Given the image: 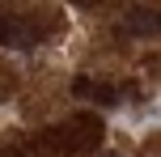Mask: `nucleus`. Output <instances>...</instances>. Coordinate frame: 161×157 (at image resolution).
<instances>
[{"mask_svg":"<svg viewBox=\"0 0 161 157\" xmlns=\"http://www.w3.org/2000/svg\"><path fill=\"white\" fill-rule=\"evenodd\" d=\"M97 140H102V123L93 115H76V119H64L55 132H47L38 144L51 149L55 157H85Z\"/></svg>","mask_w":161,"mask_h":157,"instance_id":"obj_1","label":"nucleus"},{"mask_svg":"<svg viewBox=\"0 0 161 157\" xmlns=\"http://www.w3.org/2000/svg\"><path fill=\"white\" fill-rule=\"evenodd\" d=\"M42 34L34 30L25 17H13V13H0V42L4 47H34Z\"/></svg>","mask_w":161,"mask_h":157,"instance_id":"obj_2","label":"nucleus"},{"mask_svg":"<svg viewBox=\"0 0 161 157\" xmlns=\"http://www.w3.org/2000/svg\"><path fill=\"white\" fill-rule=\"evenodd\" d=\"M123 25H127L131 34H161V8H144V4L127 8V21Z\"/></svg>","mask_w":161,"mask_h":157,"instance_id":"obj_3","label":"nucleus"},{"mask_svg":"<svg viewBox=\"0 0 161 157\" xmlns=\"http://www.w3.org/2000/svg\"><path fill=\"white\" fill-rule=\"evenodd\" d=\"M76 93H80V98L93 93L97 102H114V98H119V93H110V85H102V81H76Z\"/></svg>","mask_w":161,"mask_h":157,"instance_id":"obj_4","label":"nucleus"},{"mask_svg":"<svg viewBox=\"0 0 161 157\" xmlns=\"http://www.w3.org/2000/svg\"><path fill=\"white\" fill-rule=\"evenodd\" d=\"M106 157H119V153H106Z\"/></svg>","mask_w":161,"mask_h":157,"instance_id":"obj_5","label":"nucleus"},{"mask_svg":"<svg viewBox=\"0 0 161 157\" xmlns=\"http://www.w3.org/2000/svg\"><path fill=\"white\" fill-rule=\"evenodd\" d=\"M4 157H17V153H4Z\"/></svg>","mask_w":161,"mask_h":157,"instance_id":"obj_6","label":"nucleus"}]
</instances>
